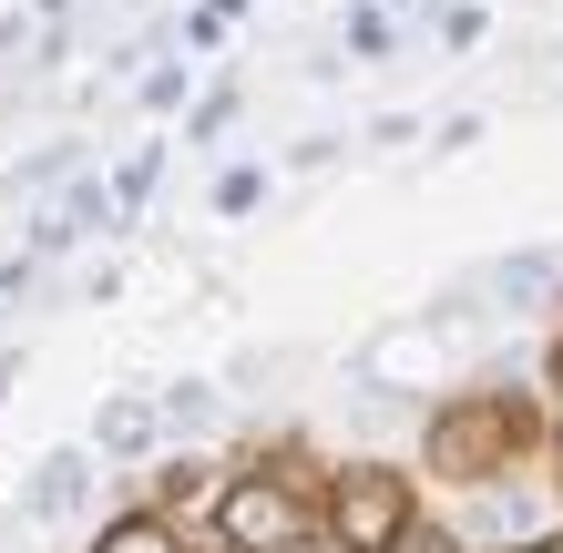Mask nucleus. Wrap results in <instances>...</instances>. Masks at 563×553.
Returning a JSON list of instances; mask_svg holds the SVG:
<instances>
[{"label": "nucleus", "instance_id": "f257e3e1", "mask_svg": "<svg viewBox=\"0 0 563 553\" xmlns=\"http://www.w3.org/2000/svg\"><path fill=\"white\" fill-rule=\"evenodd\" d=\"M216 533H225V553H297V493L236 482V493L216 502Z\"/></svg>", "mask_w": 563, "mask_h": 553}, {"label": "nucleus", "instance_id": "f03ea898", "mask_svg": "<svg viewBox=\"0 0 563 553\" xmlns=\"http://www.w3.org/2000/svg\"><path fill=\"white\" fill-rule=\"evenodd\" d=\"M400 523H410V502H400V482H389V472H349L339 482V543L349 553H379Z\"/></svg>", "mask_w": 563, "mask_h": 553}, {"label": "nucleus", "instance_id": "7ed1b4c3", "mask_svg": "<svg viewBox=\"0 0 563 553\" xmlns=\"http://www.w3.org/2000/svg\"><path fill=\"white\" fill-rule=\"evenodd\" d=\"M92 493V451H42L21 482V523H62V512H82Z\"/></svg>", "mask_w": 563, "mask_h": 553}, {"label": "nucleus", "instance_id": "20e7f679", "mask_svg": "<svg viewBox=\"0 0 563 553\" xmlns=\"http://www.w3.org/2000/svg\"><path fill=\"white\" fill-rule=\"evenodd\" d=\"M164 431V410L154 400H103V420H92V451H113V462H144Z\"/></svg>", "mask_w": 563, "mask_h": 553}, {"label": "nucleus", "instance_id": "39448f33", "mask_svg": "<svg viewBox=\"0 0 563 553\" xmlns=\"http://www.w3.org/2000/svg\"><path fill=\"white\" fill-rule=\"evenodd\" d=\"M349 52L358 62H389V52H400V21H389L379 0H358V11H349Z\"/></svg>", "mask_w": 563, "mask_h": 553}, {"label": "nucleus", "instance_id": "423d86ee", "mask_svg": "<svg viewBox=\"0 0 563 553\" xmlns=\"http://www.w3.org/2000/svg\"><path fill=\"white\" fill-rule=\"evenodd\" d=\"M164 420H175V431H206L216 420V379H175L164 389Z\"/></svg>", "mask_w": 563, "mask_h": 553}, {"label": "nucleus", "instance_id": "0eeeda50", "mask_svg": "<svg viewBox=\"0 0 563 553\" xmlns=\"http://www.w3.org/2000/svg\"><path fill=\"white\" fill-rule=\"evenodd\" d=\"M256 195H267V175H256V165H225V175H216V215H246Z\"/></svg>", "mask_w": 563, "mask_h": 553}, {"label": "nucleus", "instance_id": "6e6552de", "mask_svg": "<svg viewBox=\"0 0 563 553\" xmlns=\"http://www.w3.org/2000/svg\"><path fill=\"white\" fill-rule=\"evenodd\" d=\"M103 553H175V533H164V523H144V512H134V523H113V533H103Z\"/></svg>", "mask_w": 563, "mask_h": 553}, {"label": "nucleus", "instance_id": "1a4fd4ad", "mask_svg": "<svg viewBox=\"0 0 563 553\" xmlns=\"http://www.w3.org/2000/svg\"><path fill=\"white\" fill-rule=\"evenodd\" d=\"M225 123H236V92H206V103H195V134H206V144H216V134H225Z\"/></svg>", "mask_w": 563, "mask_h": 553}, {"label": "nucleus", "instance_id": "9d476101", "mask_svg": "<svg viewBox=\"0 0 563 553\" xmlns=\"http://www.w3.org/2000/svg\"><path fill=\"white\" fill-rule=\"evenodd\" d=\"M441 42H451V52H472V42H482V11H472V0H461V11H441Z\"/></svg>", "mask_w": 563, "mask_h": 553}, {"label": "nucleus", "instance_id": "9b49d317", "mask_svg": "<svg viewBox=\"0 0 563 553\" xmlns=\"http://www.w3.org/2000/svg\"><path fill=\"white\" fill-rule=\"evenodd\" d=\"M113 195H123V206H144V195H154V154H134V165L113 175Z\"/></svg>", "mask_w": 563, "mask_h": 553}, {"label": "nucleus", "instance_id": "f8f14e48", "mask_svg": "<svg viewBox=\"0 0 563 553\" xmlns=\"http://www.w3.org/2000/svg\"><path fill=\"white\" fill-rule=\"evenodd\" d=\"M522 553H563V543H543V533H533V543H522Z\"/></svg>", "mask_w": 563, "mask_h": 553}, {"label": "nucleus", "instance_id": "ddd939ff", "mask_svg": "<svg viewBox=\"0 0 563 553\" xmlns=\"http://www.w3.org/2000/svg\"><path fill=\"white\" fill-rule=\"evenodd\" d=\"M339 553H349V543H339Z\"/></svg>", "mask_w": 563, "mask_h": 553}]
</instances>
